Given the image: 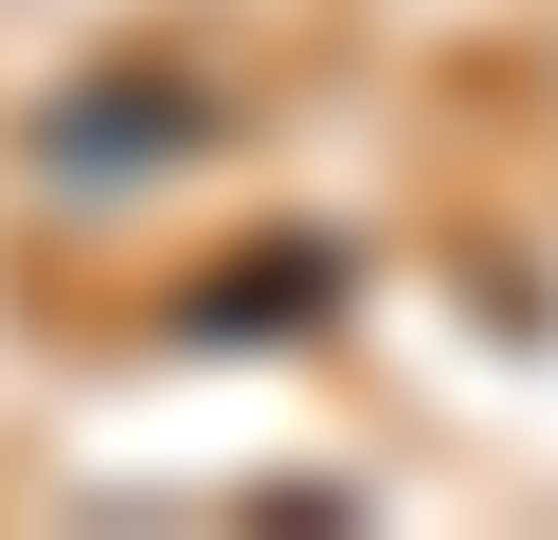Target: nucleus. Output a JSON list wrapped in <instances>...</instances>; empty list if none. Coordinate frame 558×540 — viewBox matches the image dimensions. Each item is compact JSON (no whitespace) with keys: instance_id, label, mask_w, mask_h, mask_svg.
I'll list each match as a JSON object with an SVG mask.
<instances>
[{"instance_id":"2","label":"nucleus","mask_w":558,"mask_h":540,"mask_svg":"<svg viewBox=\"0 0 558 540\" xmlns=\"http://www.w3.org/2000/svg\"><path fill=\"white\" fill-rule=\"evenodd\" d=\"M289 307H342V252L325 235H289V252H253V271L198 288V324H289Z\"/></svg>"},{"instance_id":"1","label":"nucleus","mask_w":558,"mask_h":540,"mask_svg":"<svg viewBox=\"0 0 558 540\" xmlns=\"http://www.w3.org/2000/svg\"><path fill=\"white\" fill-rule=\"evenodd\" d=\"M181 144H217V91H198V72H90V91L37 127V163L126 180V163H181Z\"/></svg>"}]
</instances>
